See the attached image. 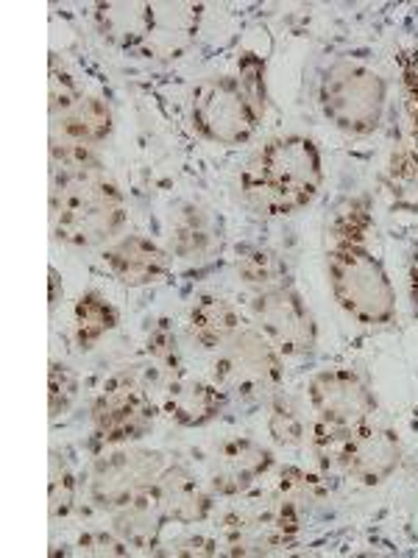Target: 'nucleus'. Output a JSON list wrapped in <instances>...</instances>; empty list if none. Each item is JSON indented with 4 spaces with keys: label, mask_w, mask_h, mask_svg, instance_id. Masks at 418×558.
Returning a JSON list of instances; mask_svg holds the SVG:
<instances>
[{
    "label": "nucleus",
    "mask_w": 418,
    "mask_h": 558,
    "mask_svg": "<svg viewBox=\"0 0 418 558\" xmlns=\"http://www.w3.org/2000/svg\"><path fill=\"white\" fill-rule=\"evenodd\" d=\"M368 198H346L327 223V279L337 307L362 327H388L399 313L396 286L385 263L371 248Z\"/></svg>",
    "instance_id": "1"
},
{
    "label": "nucleus",
    "mask_w": 418,
    "mask_h": 558,
    "mask_svg": "<svg viewBox=\"0 0 418 558\" xmlns=\"http://www.w3.org/2000/svg\"><path fill=\"white\" fill-rule=\"evenodd\" d=\"M51 221L67 246H109L128 221L126 196L93 148L53 143Z\"/></svg>",
    "instance_id": "2"
},
{
    "label": "nucleus",
    "mask_w": 418,
    "mask_h": 558,
    "mask_svg": "<svg viewBox=\"0 0 418 558\" xmlns=\"http://www.w3.org/2000/svg\"><path fill=\"white\" fill-rule=\"evenodd\" d=\"M248 207L287 218L310 207L323 187L321 148L307 134H279L248 159L241 177Z\"/></svg>",
    "instance_id": "3"
},
{
    "label": "nucleus",
    "mask_w": 418,
    "mask_h": 558,
    "mask_svg": "<svg viewBox=\"0 0 418 558\" xmlns=\"http://www.w3.org/2000/svg\"><path fill=\"white\" fill-rule=\"evenodd\" d=\"M266 109V62L248 53L237 62V73L207 76L193 87L190 126L216 146H246Z\"/></svg>",
    "instance_id": "4"
},
{
    "label": "nucleus",
    "mask_w": 418,
    "mask_h": 558,
    "mask_svg": "<svg viewBox=\"0 0 418 558\" xmlns=\"http://www.w3.org/2000/svg\"><path fill=\"white\" fill-rule=\"evenodd\" d=\"M318 109L337 132L368 137L388 112V82L380 70L360 59H335L318 76Z\"/></svg>",
    "instance_id": "5"
},
{
    "label": "nucleus",
    "mask_w": 418,
    "mask_h": 558,
    "mask_svg": "<svg viewBox=\"0 0 418 558\" xmlns=\"http://www.w3.org/2000/svg\"><path fill=\"white\" fill-rule=\"evenodd\" d=\"M285 377V355L271 343V338L254 322L243 324L221 352H216L212 380L229 397H262L279 391Z\"/></svg>",
    "instance_id": "6"
},
{
    "label": "nucleus",
    "mask_w": 418,
    "mask_h": 558,
    "mask_svg": "<svg viewBox=\"0 0 418 558\" xmlns=\"http://www.w3.org/2000/svg\"><path fill=\"white\" fill-rule=\"evenodd\" d=\"M305 517L268 492L266 497H241L221 517V547L232 556H268L296 539Z\"/></svg>",
    "instance_id": "7"
},
{
    "label": "nucleus",
    "mask_w": 418,
    "mask_h": 558,
    "mask_svg": "<svg viewBox=\"0 0 418 558\" xmlns=\"http://www.w3.org/2000/svg\"><path fill=\"white\" fill-rule=\"evenodd\" d=\"M157 422V405L151 393L134 375H114L103 383L89 405V425L98 447L137 445L151 433Z\"/></svg>",
    "instance_id": "8"
},
{
    "label": "nucleus",
    "mask_w": 418,
    "mask_h": 558,
    "mask_svg": "<svg viewBox=\"0 0 418 558\" xmlns=\"http://www.w3.org/2000/svg\"><path fill=\"white\" fill-rule=\"evenodd\" d=\"M168 463L171 458L165 452L148 450V447H109V452L93 461L84 481L89 502L109 514L112 508L123 506L132 497L157 488Z\"/></svg>",
    "instance_id": "9"
},
{
    "label": "nucleus",
    "mask_w": 418,
    "mask_h": 558,
    "mask_svg": "<svg viewBox=\"0 0 418 558\" xmlns=\"http://www.w3.org/2000/svg\"><path fill=\"white\" fill-rule=\"evenodd\" d=\"M307 400L318 425L341 433L368 425L377 413L374 388L360 372L346 366L316 372L307 383Z\"/></svg>",
    "instance_id": "10"
},
{
    "label": "nucleus",
    "mask_w": 418,
    "mask_h": 558,
    "mask_svg": "<svg viewBox=\"0 0 418 558\" xmlns=\"http://www.w3.org/2000/svg\"><path fill=\"white\" fill-rule=\"evenodd\" d=\"M251 322L285 357L310 355L318 343V322L296 286L248 296Z\"/></svg>",
    "instance_id": "11"
},
{
    "label": "nucleus",
    "mask_w": 418,
    "mask_h": 558,
    "mask_svg": "<svg viewBox=\"0 0 418 558\" xmlns=\"http://www.w3.org/2000/svg\"><path fill=\"white\" fill-rule=\"evenodd\" d=\"M273 466H276V458L271 447L251 436H232L209 456L207 486L216 492V497L241 500L271 475Z\"/></svg>",
    "instance_id": "12"
},
{
    "label": "nucleus",
    "mask_w": 418,
    "mask_h": 558,
    "mask_svg": "<svg viewBox=\"0 0 418 558\" xmlns=\"http://www.w3.org/2000/svg\"><path fill=\"white\" fill-rule=\"evenodd\" d=\"M402 466V441L391 427L362 425L343 433L337 470L360 486H382Z\"/></svg>",
    "instance_id": "13"
},
{
    "label": "nucleus",
    "mask_w": 418,
    "mask_h": 558,
    "mask_svg": "<svg viewBox=\"0 0 418 558\" xmlns=\"http://www.w3.org/2000/svg\"><path fill=\"white\" fill-rule=\"evenodd\" d=\"M103 263L121 286L148 288L171 274L173 254L146 235H121L103 246Z\"/></svg>",
    "instance_id": "14"
},
{
    "label": "nucleus",
    "mask_w": 418,
    "mask_h": 558,
    "mask_svg": "<svg viewBox=\"0 0 418 558\" xmlns=\"http://www.w3.org/2000/svg\"><path fill=\"white\" fill-rule=\"evenodd\" d=\"M229 405V393L216 380H201V377L184 375L179 380L168 383L162 393V413L173 425L187 427V430H201L223 416Z\"/></svg>",
    "instance_id": "15"
},
{
    "label": "nucleus",
    "mask_w": 418,
    "mask_h": 558,
    "mask_svg": "<svg viewBox=\"0 0 418 558\" xmlns=\"http://www.w3.org/2000/svg\"><path fill=\"white\" fill-rule=\"evenodd\" d=\"M198 26H201V7L151 3V28L139 53L148 59H162V62L184 57L196 43Z\"/></svg>",
    "instance_id": "16"
},
{
    "label": "nucleus",
    "mask_w": 418,
    "mask_h": 558,
    "mask_svg": "<svg viewBox=\"0 0 418 558\" xmlns=\"http://www.w3.org/2000/svg\"><path fill=\"white\" fill-rule=\"evenodd\" d=\"M157 492L165 502L168 520L176 525H201L216 511V492L204 486L184 463H168L157 483Z\"/></svg>",
    "instance_id": "17"
},
{
    "label": "nucleus",
    "mask_w": 418,
    "mask_h": 558,
    "mask_svg": "<svg viewBox=\"0 0 418 558\" xmlns=\"http://www.w3.org/2000/svg\"><path fill=\"white\" fill-rule=\"evenodd\" d=\"M112 531L126 542L132 550H153L162 539L165 527L171 525L165 511V502L157 488H148L143 495L132 497L123 506L109 511Z\"/></svg>",
    "instance_id": "18"
},
{
    "label": "nucleus",
    "mask_w": 418,
    "mask_h": 558,
    "mask_svg": "<svg viewBox=\"0 0 418 558\" xmlns=\"http://www.w3.org/2000/svg\"><path fill=\"white\" fill-rule=\"evenodd\" d=\"M93 26L98 37L118 51H143L151 28V3L109 0L93 7Z\"/></svg>",
    "instance_id": "19"
},
{
    "label": "nucleus",
    "mask_w": 418,
    "mask_h": 558,
    "mask_svg": "<svg viewBox=\"0 0 418 558\" xmlns=\"http://www.w3.org/2000/svg\"><path fill=\"white\" fill-rule=\"evenodd\" d=\"M53 132H57L53 143H67V146L98 151L114 132L112 107L101 96L84 93L78 104H73L67 112L53 118Z\"/></svg>",
    "instance_id": "20"
},
{
    "label": "nucleus",
    "mask_w": 418,
    "mask_h": 558,
    "mask_svg": "<svg viewBox=\"0 0 418 558\" xmlns=\"http://www.w3.org/2000/svg\"><path fill=\"white\" fill-rule=\"evenodd\" d=\"M248 318L237 311L232 302H226L223 296H216V293H204L187 311V330H190V338L207 352H221L237 332L243 330V324Z\"/></svg>",
    "instance_id": "21"
},
{
    "label": "nucleus",
    "mask_w": 418,
    "mask_h": 558,
    "mask_svg": "<svg viewBox=\"0 0 418 558\" xmlns=\"http://www.w3.org/2000/svg\"><path fill=\"white\" fill-rule=\"evenodd\" d=\"M221 248V227L198 204H182L171 227V254L184 263L209 260Z\"/></svg>",
    "instance_id": "22"
},
{
    "label": "nucleus",
    "mask_w": 418,
    "mask_h": 558,
    "mask_svg": "<svg viewBox=\"0 0 418 558\" xmlns=\"http://www.w3.org/2000/svg\"><path fill=\"white\" fill-rule=\"evenodd\" d=\"M237 277H241L248 296L276 291V288L285 286H296V282H293L291 263H287L276 248L268 246L241 248V254H237Z\"/></svg>",
    "instance_id": "23"
},
{
    "label": "nucleus",
    "mask_w": 418,
    "mask_h": 558,
    "mask_svg": "<svg viewBox=\"0 0 418 558\" xmlns=\"http://www.w3.org/2000/svg\"><path fill=\"white\" fill-rule=\"evenodd\" d=\"M121 324V311L101 291H84L73 305V341L82 352H93Z\"/></svg>",
    "instance_id": "24"
},
{
    "label": "nucleus",
    "mask_w": 418,
    "mask_h": 558,
    "mask_svg": "<svg viewBox=\"0 0 418 558\" xmlns=\"http://www.w3.org/2000/svg\"><path fill=\"white\" fill-rule=\"evenodd\" d=\"M382 191L399 213L418 216V154L413 146H396L382 171Z\"/></svg>",
    "instance_id": "25"
},
{
    "label": "nucleus",
    "mask_w": 418,
    "mask_h": 558,
    "mask_svg": "<svg viewBox=\"0 0 418 558\" xmlns=\"http://www.w3.org/2000/svg\"><path fill=\"white\" fill-rule=\"evenodd\" d=\"M143 352H146L153 377L165 383V386L187 375V372H184V355L182 347H179L176 327L171 324V318H157V322L151 324Z\"/></svg>",
    "instance_id": "26"
},
{
    "label": "nucleus",
    "mask_w": 418,
    "mask_h": 558,
    "mask_svg": "<svg viewBox=\"0 0 418 558\" xmlns=\"http://www.w3.org/2000/svg\"><path fill=\"white\" fill-rule=\"evenodd\" d=\"M327 492H330V488L323 483V475L307 472L302 470V466H282L271 488V495L276 497V500L291 506L293 511L302 517H305V511H312L318 502H323Z\"/></svg>",
    "instance_id": "27"
},
{
    "label": "nucleus",
    "mask_w": 418,
    "mask_h": 558,
    "mask_svg": "<svg viewBox=\"0 0 418 558\" xmlns=\"http://www.w3.org/2000/svg\"><path fill=\"white\" fill-rule=\"evenodd\" d=\"M78 475L73 463L64 452L51 450V472H48V508H51V520H67L76 511L78 500Z\"/></svg>",
    "instance_id": "28"
},
{
    "label": "nucleus",
    "mask_w": 418,
    "mask_h": 558,
    "mask_svg": "<svg viewBox=\"0 0 418 558\" xmlns=\"http://www.w3.org/2000/svg\"><path fill=\"white\" fill-rule=\"evenodd\" d=\"M268 433L279 447H302L307 441L305 416L287 393L273 391L268 400Z\"/></svg>",
    "instance_id": "29"
},
{
    "label": "nucleus",
    "mask_w": 418,
    "mask_h": 558,
    "mask_svg": "<svg viewBox=\"0 0 418 558\" xmlns=\"http://www.w3.org/2000/svg\"><path fill=\"white\" fill-rule=\"evenodd\" d=\"M76 400L78 375L67 363L51 361V368H48V411H51V418L64 416Z\"/></svg>",
    "instance_id": "30"
},
{
    "label": "nucleus",
    "mask_w": 418,
    "mask_h": 558,
    "mask_svg": "<svg viewBox=\"0 0 418 558\" xmlns=\"http://www.w3.org/2000/svg\"><path fill=\"white\" fill-rule=\"evenodd\" d=\"M82 96L84 89L76 82V76L64 64H59V59H51V89H48V98H51V121L67 112L73 104H78Z\"/></svg>",
    "instance_id": "31"
},
{
    "label": "nucleus",
    "mask_w": 418,
    "mask_h": 558,
    "mask_svg": "<svg viewBox=\"0 0 418 558\" xmlns=\"http://www.w3.org/2000/svg\"><path fill=\"white\" fill-rule=\"evenodd\" d=\"M402 96H405L407 129H410V146L418 154V51L402 68Z\"/></svg>",
    "instance_id": "32"
},
{
    "label": "nucleus",
    "mask_w": 418,
    "mask_h": 558,
    "mask_svg": "<svg viewBox=\"0 0 418 558\" xmlns=\"http://www.w3.org/2000/svg\"><path fill=\"white\" fill-rule=\"evenodd\" d=\"M78 553L82 556H128L132 547L109 527V531H87L78 536Z\"/></svg>",
    "instance_id": "33"
},
{
    "label": "nucleus",
    "mask_w": 418,
    "mask_h": 558,
    "mask_svg": "<svg viewBox=\"0 0 418 558\" xmlns=\"http://www.w3.org/2000/svg\"><path fill=\"white\" fill-rule=\"evenodd\" d=\"M51 307H57V302H59V271L57 268H51Z\"/></svg>",
    "instance_id": "34"
}]
</instances>
